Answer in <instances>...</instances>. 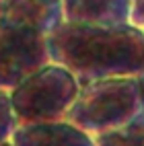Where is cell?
I'll return each instance as SVG.
<instances>
[{
	"label": "cell",
	"mask_w": 144,
	"mask_h": 146,
	"mask_svg": "<svg viewBox=\"0 0 144 146\" xmlns=\"http://www.w3.org/2000/svg\"><path fill=\"white\" fill-rule=\"evenodd\" d=\"M50 62L78 84L144 74V33L136 27H93L62 21L47 33Z\"/></svg>",
	"instance_id": "cell-1"
},
{
	"label": "cell",
	"mask_w": 144,
	"mask_h": 146,
	"mask_svg": "<svg viewBox=\"0 0 144 146\" xmlns=\"http://www.w3.org/2000/svg\"><path fill=\"white\" fill-rule=\"evenodd\" d=\"M142 111L140 78L119 76L80 84L64 121L76 125L89 136H99L128 123Z\"/></svg>",
	"instance_id": "cell-2"
},
{
	"label": "cell",
	"mask_w": 144,
	"mask_h": 146,
	"mask_svg": "<svg viewBox=\"0 0 144 146\" xmlns=\"http://www.w3.org/2000/svg\"><path fill=\"white\" fill-rule=\"evenodd\" d=\"M78 91V80L66 68L54 62L45 64L11 91L17 123L64 121Z\"/></svg>",
	"instance_id": "cell-3"
},
{
	"label": "cell",
	"mask_w": 144,
	"mask_h": 146,
	"mask_svg": "<svg viewBox=\"0 0 144 146\" xmlns=\"http://www.w3.org/2000/svg\"><path fill=\"white\" fill-rule=\"evenodd\" d=\"M50 64L47 35L21 27H0V86L13 91Z\"/></svg>",
	"instance_id": "cell-4"
},
{
	"label": "cell",
	"mask_w": 144,
	"mask_h": 146,
	"mask_svg": "<svg viewBox=\"0 0 144 146\" xmlns=\"http://www.w3.org/2000/svg\"><path fill=\"white\" fill-rule=\"evenodd\" d=\"M62 21V0H2L0 2V27L33 29L47 35Z\"/></svg>",
	"instance_id": "cell-5"
},
{
	"label": "cell",
	"mask_w": 144,
	"mask_h": 146,
	"mask_svg": "<svg viewBox=\"0 0 144 146\" xmlns=\"http://www.w3.org/2000/svg\"><path fill=\"white\" fill-rule=\"evenodd\" d=\"M130 13L132 0H62L64 21L76 25L126 27Z\"/></svg>",
	"instance_id": "cell-6"
},
{
	"label": "cell",
	"mask_w": 144,
	"mask_h": 146,
	"mask_svg": "<svg viewBox=\"0 0 144 146\" xmlns=\"http://www.w3.org/2000/svg\"><path fill=\"white\" fill-rule=\"evenodd\" d=\"M11 142L13 146H95L93 136L68 121L17 125Z\"/></svg>",
	"instance_id": "cell-7"
},
{
	"label": "cell",
	"mask_w": 144,
	"mask_h": 146,
	"mask_svg": "<svg viewBox=\"0 0 144 146\" xmlns=\"http://www.w3.org/2000/svg\"><path fill=\"white\" fill-rule=\"evenodd\" d=\"M95 146H144V111L115 130L95 136Z\"/></svg>",
	"instance_id": "cell-8"
},
{
	"label": "cell",
	"mask_w": 144,
	"mask_h": 146,
	"mask_svg": "<svg viewBox=\"0 0 144 146\" xmlns=\"http://www.w3.org/2000/svg\"><path fill=\"white\" fill-rule=\"evenodd\" d=\"M17 117L11 103V91L0 86V142H8L17 130Z\"/></svg>",
	"instance_id": "cell-9"
},
{
	"label": "cell",
	"mask_w": 144,
	"mask_h": 146,
	"mask_svg": "<svg viewBox=\"0 0 144 146\" xmlns=\"http://www.w3.org/2000/svg\"><path fill=\"white\" fill-rule=\"evenodd\" d=\"M130 25L144 33V0H132V13H130Z\"/></svg>",
	"instance_id": "cell-10"
},
{
	"label": "cell",
	"mask_w": 144,
	"mask_h": 146,
	"mask_svg": "<svg viewBox=\"0 0 144 146\" xmlns=\"http://www.w3.org/2000/svg\"><path fill=\"white\" fill-rule=\"evenodd\" d=\"M138 78H140V99H142V111H144V74H140Z\"/></svg>",
	"instance_id": "cell-11"
},
{
	"label": "cell",
	"mask_w": 144,
	"mask_h": 146,
	"mask_svg": "<svg viewBox=\"0 0 144 146\" xmlns=\"http://www.w3.org/2000/svg\"><path fill=\"white\" fill-rule=\"evenodd\" d=\"M0 146H13V142L8 140V142H0Z\"/></svg>",
	"instance_id": "cell-12"
},
{
	"label": "cell",
	"mask_w": 144,
	"mask_h": 146,
	"mask_svg": "<svg viewBox=\"0 0 144 146\" xmlns=\"http://www.w3.org/2000/svg\"><path fill=\"white\" fill-rule=\"evenodd\" d=\"M0 2H2V0H0Z\"/></svg>",
	"instance_id": "cell-13"
}]
</instances>
